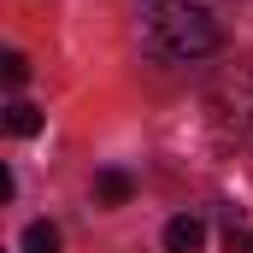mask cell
<instances>
[{
  "mask_svg": "<svg viewBox=\"0 0 253 253\" xmlns=\"http://www.w3.org/2000/svg\"><path fill=\"white\" fill-rule=\"evenodd\" d=\"M135 30H141V47L153 59H206V53L224 47L218 18L194 0H147Z\"/></svg>",
  "mask_w": 253,
  "mask_h": 253,
  "instance_id": "cell-1",
  "label": "cell"
},
{
  "mask_svg": "<svg viewBox=\"0 0 253 253\" xmlns=\"http://www.w3.org/2000/svg\"><path fill=\"white\" fill-rule=\"evenodd\" d=\"M206 112L224 135H253V65L224 71L212 88H206Z\"/></svg>",
  "mask_w": 253,
  "mask_h": 253,
  "instance_id": "cell-2",
  "label": "cell"
},
{
  "mask_svg": "<svg viewBox=\"0 0 253 253\" xmlns=\"http://www.w3.org/2000/svg\"><path fill=\"white\" fill-rule=\"evenodd\" d=\"M200 248H206V224L194 212H183V218L165 224V253H200Z\"/></svg>",
  "mask_w": 253,
  "mask_h": 253,
  "instance_id": "cell-3",
  "label": "cell"
},
{
  "mask_svg": "<svg viewBox=\"0 0 253 253\" xmlns=\"http://www.w3.org/2000/svg\"><path fill=\"white\" fill-rule=\"evenodd\" d=\"M129 194H135V183H129L124 171H100L94 177V200L100 206H129Z\"/></svg>",
  "mask_w": 253,
  "mask_h": 253,
  "instance_id": "cell-4",
  "label": "cell"
},
{
  "mask_svg": "<svg viewBox=\"0 0 253 253\" xmlns=\"http://www.w3.org/2000/svg\"><path fill=\"white\" fill-rule=\"evenodd\" d=\"M36 129H42V112H36L30 100H12V106H6V135H18V141H30Z\"/></svg>",
  "mask_w": 253,
  "mask_h": 253,
  "instance_id": "cell-5",
  "label": "cell"
},
{
  "mask_svg": "<svg viewBox=\"0 0 253 253\" xmlns=\"http://www.w3.org/2000/svg\"><path fill=\"white\" fill-rule=\"evenodd\" d=\"M24 253H59V230H53V224H42V218H36V224H30V230H24Z\"/></svg>",
  "mask_w": 253,
  "mask_h": 253,
  "instance_id": "cell-6",
  "label": "cell"
},
{
  "mask_svg": "<svg viewBox=\"0 0 253 253\" xmlns=\"http://www.w3.org/2000/svg\"><path fill=\"white\" fill-rule=\"evenodd\" d=\"M24 77H30V59H24V53H6V83L24 88Z\"/></svg>",
  "mask_w": 253,
  "mask_h": 253,
  "instance_id": "cell-7",
  "label": "cell"
},
{
  "mask_svg": "<svg viewBox=\"0 0 253 253\" xmlns=\"http://www.w3.org/2000/svg\"><path fill=\"white\" fill-rule=\"evenodd\" d=\"M242 253H253V230H242Z\"/></svg>",
  "mask_w": 253,
  "mask_h": 253,
  "instance_id": "cell-8",
  "label": "cell"
}]
</instances>
